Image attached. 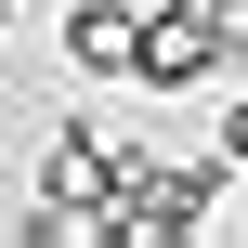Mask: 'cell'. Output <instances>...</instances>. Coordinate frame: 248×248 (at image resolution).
I'll return each mask as SVG.
<instances>
[{"label":"cell","mask_w":248,"mask_h":248,"mask_svg":"<svg viewBox=\"0 0 248 248\" xmlns=\"http://www.w3.org/2000/svg\"><path fill=\"white\" fill-rule=\"evenodd\" d=\"M131 39H144V26H131L118 0H78V13H65V65H78V78H131Z\"/></svg>","instance_id":"2"},{"label":"cell","mask_w":248,"mask_h":248,"mask_svg":"<svg viewBox=\"0 0 248 248\" xmlns=\"http://www.w3.org/2000/svg\"><path fill=\"white\" fill-rule=\"evenodd\" d=\"M222 157H248V105H235V118H222Z\"/></svg>","instance_id":"3"},{"label":"cell","mask_w":248,"mask_h":248,"mask_svg":"<svg viewBox=\"0 0 248 248\" xmlns=\"http://www.w3.org/2000/svg\"><path fill=\"white\" fill-rule=\"evenodd\" d=\"M235 52H248L235 0H170V13L131 39V78H144V92H196V78H222Z\"/></svg>","instance_id":"1"},{"label":"cell","mask_w":248,"mask_h":248,"mask_svg":"<svg viewBox=\"0 0 248 248\" xmlns=\"http://www.w3.org/2000/svg\"><path fill=\"white\" fill-rule=\"evenodd\" d=\"M0 26H13V0H0Z\"/></svg>","instance_id":"4"}]
</instances>
